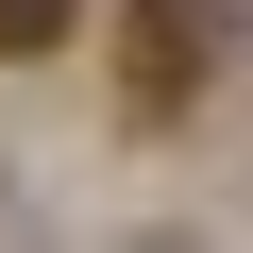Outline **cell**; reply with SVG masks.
Wrapping results in <instances>:
<instances>
[{
	"instance_id": "cell-1",
	"label": "cell",
	"mask_w": 253,
	"mask_h": 253,
	"mask_svg": "<svg viewBox=\"0 0 253 253\" xmlns=\"http://www.w3.org/2000/svg\"><path fill=\"white\" fill-rule=\"evenodd\" d=\"M118 34H135V101L169 118V101L203 84V51H219V0H135V17H118Z\"/></svg>"
},
{
	"instance_id": "cell-2",
	"label": "cell",
	"mask_w": 253,
	"mask_h": 253,
	"mask_svg": "<svg viewBox=\"0 0 253 253\" xmlns=\"http://www.w3.org/2000/svg\"><path fill=\"white\" fill-rule=\"evenodd\" d=\"M84 34V0H0V51H68Z\"/></svg>"
}]
</instances>
